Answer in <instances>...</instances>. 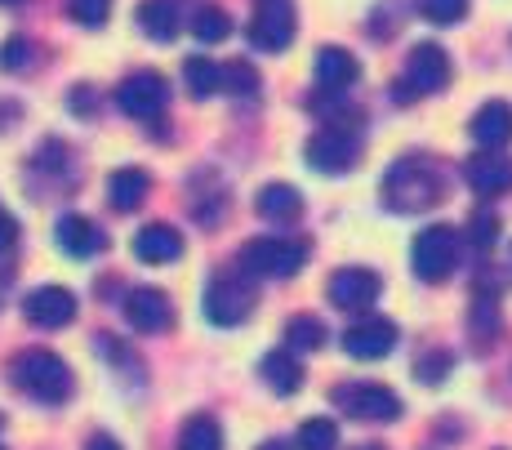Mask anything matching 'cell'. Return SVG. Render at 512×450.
I'll return each instance as SVG.
<instances>
[{
  "instance_id": "cb8c5ba5",
  "label": "cell",
  "mask_w": 512,
  "mask_h": 450,
  "mask_svg": "<svg viewBox=\"0 0 512 450\" xmlns=\"http://www.w3.org/2000/svg\"><path fill=\"white\" fill-rule=\"evenodd\" d=\"M183 81H187V90L196 94V99H210V94H219L223 90V67L214 63V58H187V67H183Z\"/></svg>"
},
{
  "instance_id": "7a4b0ae2",
  "label": "cell",
  "mask_w": 512,
  "mask_h": 450,
  "mask_svg": "<svg viewBox=\"0 0 512 450\" xmlns=\"http://www.w3.org/2000/svg\"><path fill=\"white\" fill-rule=\"evenodd\" d=\"M303 263H308V241H299V237H254L250 246L241 250V268L263 281L294 277Z\"/></svg>"
},
{
  "instance_id": "8992f818",
  "label": "cell",
  "mask_w": 512,
  "mask_h": 450,
  "mask_svg": "<svg viewBox=\"0 0 512 450\" xmlns=\"http://www.w3.org/2000/svg\"><path fill=\"white\" fill-rule=\"evenodd\" d=\"M410 259H415V272L423 281H446L459 263V232L446 228V223H432L415 237Z\"/></svg>"
},
{
  "instance_id": "7c38bea8",
  "label": "cell",
  "mask_w": 512,
  "mask_h": 450,
  "mask_svg": "<svg viewBox=\"0 0 512 450\" xmlns=\"http://www.w3.org/2000/svg\"><path fill=\"white\" fill-rule=\"evenodd\" d=\"M379 277L370 268H339L330 277V303L343 312H366L374 299H379Z\"/></svg>"
},
{
  "instance_id": "4dcf8cb0",
  "label": "cell",
  "mask_w": 512,
  "mask_h": 450,
  "mask_svg": "<svg viewBox=\"0 0 512 450\" xmlns=\"http://www.w3.org/2000/svg\"><path fill=\"white\" fill-rule=\"evenodd\" d=\"M223 85H232L236 94H254L259 90V72H254L250 63H232V67H223Z\"/></svg>"
},
{
  "instance_id": "83f0119b",
  "label": "cell",
  "mask_w": 512,
  "mask_h": 450,
  "mask_svg": "<svg viewBox=\"0 0 512 450\" xmlns=\"http://www.w3.org/2000/svg\"><path fill=\"white\" fill-rule=\"evenodd\" d=\"M339 446V424L334 419H308V424L299 428V450H334Z\"/></svg>"
},
{
  "instance_id": "74e56055",
  "label": "cell",
  "mask_w": 512,
  "mask_h": 450,
  "mask_svg": "<svg viewBox=\"0 0 512 450\" xmlns=\"http://www.w3.org/2000/svg\"><path fill=\"white\" fill-rule=\"evenodd\" d=\"M259 450H294V446H285V442H263Z\"/></svg>"
},
{
  "instance_id": "d6a6232c",
  "label": "cell",
  "mask_w": 512,
  "mask_h": 450,
  "mask_svg": "<svg viewBox=\"0 0 512 450\" xmlns=\"http://www.w3.org/2000/svg\"><path fill=\"white\" fill-rule=\"evenodd\" d=\"M27 58H32V45H27L23 36H14V41L0 45V67H5V72H18V67H27Z\"/></svg>"
},
{
  "instance_id": "2e32d148",
  "label": "cell",
  "mask_w": 512,
  "mask_h": 450,
  "mask_svg": "<svg viewBox=\"0 0 512 450\" xmlns=\"http://www.w3.org/2000/svg\"><path fill=\"white\" fill-rule=\"evenodd\" d=\"M130 250H134V259L139 263H174L183 254V237L170 228V223H147L143 232H134V241H130Z\"/></svg>"
},
{
  "instance_id": "6da1fadb",
  "label": "cell",
  "mask_w": 512,
  "mask_h": 450,
  "mask_svg": "<svg viewBox=\"0 0 512 450\" xmlns=\"http://www.w3.org/2000/svg\"><path fill=\"white\" fill-rule=\"evenodd\" d=\"M9 375H14V384L36 401H63L72 393V370H67V361L54 357V352H45V348L18 352V357L9 361Z\"/></svg>"
},
{
  "instance_id": "ffe728a7",
  "label": "cell",
  "mask_w": 512,
  "mask_h": 450,
  "mask_svg": "<svg viewBox=\"0 0 512 450\" xmlns=\"http://www.w3.org/2000/svg\"><path fill=\"white\" fill-rule=\"evenodd\" d=\"M259 370H263V379H268V388H272V393H281V397L299 393V384H303V366H299V357H294L290 348L268 352Z\"/></svg>"
},
{
  "instance_id": "9c48e42d",
  "label": "cell",
  "mask_w": 512,
  "mask_h": 450,
  "mask_svg": "<svg viewBox=\"0 0 512 450\" xmlns=\"http://www.w3.org/2000/svg\"><path fill=\"white\" fill-rule=\"evenodd\" d=\"M303 156H308L312 170L343 174V170H352V165H357L361 139H357V134H348V130H317L308 139V148H303Z\"/></svg>"
},
{
  "instance_id": "30bf717a",
  "label": "cell",
  "mask_w": 512,
  "mask_h": 450,
  "mask_svg": "<svg viewBox=\"0 0 512 450\" xmlns=\"http://www.w3.org/2000/svg\"><path fill=\"white\" fill-rule=\"evenodd\" d=\"M250 41L268 54L290 50V41H294V5L290 0H263L254 23H250Z\"/></svg>"
},
{
  "instance_id": "8fae6325",
  "label": "cell",
  "mask_w": 512,
  "mask_h": 450,
  "mask_svg": "<svg viewBox=\"0 0 512 450\" xmlns=\"http://www.w3.org/2000/svg\"><path fill=\"white\" fill-rule=\"evenodd\" d=\"M392 348H397V326H392L388 317H366L343 330V352L357 361H379V357H388Z\"/></svg>"
},
{
  "instance_id": "3957f363",
  "label": "cell",
  "mask_w": 512,
  "mask_h": 450,
  "mask_svg": "<svg viewBox=\"0 0 512 450\" xmlns=\"http://www.w3.org/2000/svg\"><path fill=\"white\" fill-rule=\"evenodd\" d=\"M330 401L352 419H366V424H392L401 419V397L383 384H370V379H357V384H339L330 393Z\"/></svg>"
},
{
  "instance_id": "d6986e66",
  "label": "cell",
  "mask_w": 512,
  "mask_h": 450,
  "mask_svg": "<svg viewBox=\"0 0 512 450\" xmlns=\"http://www.w3.org/2000/svg\"><path fill=\"white\" fill-rule=\"evenodd\" d=\"M357 76H361V63L348 50H339V45H326V50L317 54V85L321 90H348Z\"/></svg>"
},
{
  "instance_id": "ac0fdd59",
  "label": "cell",
  "mask_w": 512,
  "mask_h": 450,
  "mask_svg": "<svg viewBox=\"0 0 512 450\" xmlns=\"http://www.w3.org/2000/svg\"><path fill=\"white\" fill-rule=\"evenodd\" d=\"M472 139L481 143V148H490V152H499L504 143L512 139V107L504 99H490V103H481L477 107V116H472Z\"/></svg>"
},
{
  "instance_id": "277c9868",
  "label": "cell",
  "mask_w": 512,
  "mask_h": 450,
  "mask_svg": "<svg viewBox=\"0 0 512 450\" xmlns=\"http://www.w3.org/2000/svg\"><path fill=\"white\" fill-rule=\"evenodd\" d=\"M383 197L397 210H428V205L441 201V179L419 161H401L388 170L383 179Z\"/></svg>"
},
{
  "instance_id": "8d00e7d4",
  "label": "cell",
  "mask_w": 512,
  "mask_h": 450,
  "mask_svg": "<svg viewBox=\"0 0 512 450\" xmlns=\"http://www.w3.org/2000/svg\"><path fill=\"white\" fill-rule=\"evenodd\" d=\"M90 450H121V442H116V437H94Z\"/></svg>"
},
{
  "instance_id": "1f68e13d",
  "label": "cell",
  "mask_w": 512,
  "mask_h": 450,
  "mask_svg": "<svg viewBox=\"0 0 512 450\" xmlns=\"http://www.w3.org/2000/svg\"><path fill=\"white\" fill-rule=\"evenodd\" d=\"M495 241H499V219L481 210L477 219H472V246H477V250H490Z\"/></svg>"
},
{
  "instance_id": "ab89813d",
  "label": "cell",
  "mask_w": 512,
  "mask_h": 450,
  "mask_svg": "<svg viewBox=\"0 0 512 450\" xmlns=\"http://www.w3.org/2000/svg\"><path fill=\"white\" fill-rule=\"evenodd\" d=\"M361 450H383V446H361Z\"/></svg>"
},
{
  "instance_id": "ba28073f",
  "label": "cell",
  "mask_w": 512,
  "mask_h": 450,
  "mask_svg": "<svg viewBox=\"0 0 512 450\" xmlns=\"http://www.w3.org/2000/svg\"><path fill=\"white\" fill-rule=\"evenodd\" d=\"M450 85V58L441 45H415L406 58V81H401V99L415 94H437Z\"/></svg>"
},
{
  "instance_id": "836d02e7",
  "label": "cell",
  "mask_w": 512,
  "mask_h": 450,
  "mask_svg": "<svg viewBox=\"0 0 512 450\" xmlns=\"http://www.w3.org/2000/svg\"><path fill=\"white\" fill-rule=\"evenodd\" d=\"M472 326H477V335H490V330H499L495 299H477V308H472Z\"/></svg>"
},
{
  "instance_id": "4316f807",
  "label": "cell",
  "mask_w": 512,
  "mask_h": 450,
  "mask_svg": "<svg viewBox=\"0 0 512 450\" xmlns=\"http://www.w3.org/2000/svg\"><path fill=\"white\" fill-rule=\"evenodd\" d=\"M192 32H196V41H205V45H219V41H228V36H232V18L223 14V9L205 5V9H196V18H192Z\"/></svg>"
},
{
  "instance_id": "f1b7e54d",
  "label": "cell",
  "mask_w": 512,
  "mask_h": 450,
  "mask_svg": "<svg viewBox=\"0 0 512 450\" xmlns=\"http://www.w3.org/2000/svg\"><path fill=\"white\" fill-rule=\"evenodd\" d=\"M419 14L437 27H450L468 14V0H419Z\"/></svg>"
},
{
  "instance_id": "484cf974",
  "label": "cell",
  "mask_w": 512,
  "mask_h": 450,
  "mask_svg": "<svg viewBox=\"0 0 512 450\" xmlns=\"http://www.w3.org/2000/svg\"><path fill=\"white\" fill-rule=\"evenodd\" d=\"M321 344H326V326L317 317H294L285 326V348L290 352H317Z\"/></svg>"
},
{
  "instance_id": "5b68a950",
  "label": "cell",
  "mask_w": 512,
  "mask_h": 450,
  "mask_svg": "<svg viewBox=\"0 0 512 450\" xmlns=\"http://www.w3.org/2000/svg\"><path fill=\"white\" fill-rule=\"evenodd\" d=\"M254 308V281H245L241 272H219L205 286V317L214 326H241Z\"/></svg>"
},
{
  "instance_id": "52a82bcc",
  "label": "cell",
  "mask_w": 512,
  "mask_h": 450,
  "mask_svg": "<svg viewBox=\"0 0 512 450\" xmlns=\"http://www.w3.org/2000/svg\"><path fill=\"white\" fill-rule=\"evenodd\" d=\"M165 103H170V85L156 72H134L116 85V107L134 121H156L165 112Z\"/></svg>"
},
{
  "instance_id": "e575fe53",
  "label": "cell",
  "mask_w": 512,
  "mask_h": 450,
  "mask_svg": "<svg viewBox=\"0 0 512 450\" xmlns=\"http://www.w3.org/2000/svg\"><path fill=\"white\" fill-rule=\"evenodd\" d=\"M446 366H450L446 357H423L415 370H419V379H423V384H441V375H446Z\"/></svg>"
},
{
  "instance_id": "603a6c76",
  "label": "cell",
  "mask_w": 512,
  "mask_h": 450,
  "mask_svg": "<svg viewBox=\"0 0 512 450\" xmlns=\"http://www.w3.org/2000/svg\"><path fill=\"white\" fill-rule=\"evenodd\" d=\"M259 214L272 223H290L303 214V197L299 188H290V183H268V188L259 192Z\"/></svg>"
},
{
  "instance_id": "e0dca14e",
  "label": "cell",
  "mask_w": 512,
  "mask_h": 450,
  "mask_svg": "<svg viewBox=\"0 0 512 450\" xmlns=\"http://www.w3.org/2000/svg\"><path fill=\"white\" fill-rule=\"evenodd\" d=\"M54 241L63 254H72V259H90V254L103 250V232H98V223H90L85 214H63V219L54 223Z\"/></svg>"
},
{
  "instance_id": "4fadbf2b",
  "label": "cell",
  "mask_w": 512,
  "mask_h": 450,
  "mask_svg": "<svg viewBox=\"0 0 512 450\" xmlns=\"http://www.w3.org/2000/svg\"><path fill=\"white\" fill-rule=\"evenodd\" d=\"M174 317L170 299H165V290L156 286H134L130 295H125V321H130L134 330H143V335H156V330H165Z\"/></svg>"
},
{
  "instance_id": "7402d4cb",
  "label": "cell",
  "mask_w": 512,
  "mask_h": 450,
  "mask_svg": "<svg viewBox=\"0 0 512 450\" xmlns=\"http://www.w3.org/2000/svg\"><path fill=\"white\" fill-rule=\"evenodd\" d=\"M139 27L152 41H174L179 36V0H143Z\"/></svg>"
},
{
  "instance_id": "f546056e",
  "label": "cell",
  "mask_w": 512,
  "mask_h": 450,
  "mask_svg": "<svg viewBox=\"0 0 512 450\" xmlns=\"http://www.w3.org/2000/svg\"><path fill=\"white\" fill-rule=\"evenodd\" d=\"M67 9L81 27H103L107 14H112V0H67Z\"/></svg>"
},
{
  "instance_id": "5bb4252c",
  "label": "cell",
  "mask_w": 512,
  "mask_h": 450,
  "mask_svg": "<svg viewBox=\"0 0 512 450\" xmlns=\"http://www.w3.org/2000/svg\"><path fill=\"white\" fill-rule=\"evenodd\" d=\"M23 312H27L32 326L58 330V326H67V321L76 317V295L72 290H63V286H41V290H32V295L23 299Z\"/></svg>"
},
{
  "instance_id": "f35d334b",
  "label": "cell",
  "mask_w": 512,
  "mask_h": 450,
  "mask_svg": "<svg viewBox=\"0 0 512 450\" xmlns=\"http://www.w3.org/2000/svg\"><path fill=\"white\" fill-rule=\"evenodd\" d=\"M0 5H18V0H0Z\"/></svg>"
},
{
  "instance_id": "9a60e30c",
  "label": "cell",
  "mask_w": 512,
  "mask_h": 450,
  "mask_svg": "<svg viewBox=\"0 0 512 450\" xmlns=\"http://www.w3.org/2000/svg\"><path fill=\"white\" fill-rule=\"evenodd\" d=\"M464 174H468V188L477 192V197H504V192H512V161L499 152L472 156L464 165Z\"/></svg>"
},
{
  "instance_id": "d4e9b609",
  "label": "cell",
  "mask_w": 512,
  "mask_h": 450,
  "mask_svg": "<svg viewBox=\"0 0 512 450\" xmlns=\"http://www.w3.org/2000/svg\"><path fill=\"white\" fill-rule=\"evenodd\" d=\"M179 450H223V428L210 415H192L179 433Z\"/></svg>"
},
{
  "instance_id": "d590c367",
  "label": "cell",
  "mask_w": 512,
  "mask_h": 450,
  "mask_svg": "<svg viewBox=\"0 0 512 450\" xmlns=\"http://www.w3.org/2000/svg\"><path fill=\"white\" fill-rule=\"evenodd\" d=\"M14 237H18V223L9 219V214H0V250L14 246Z\"/></svg>"
},
{
  "instance_id": "44dd1931",
  "label": "cell",
  "mask_w": 512,
  "mask_h": 450,
  "mask_svg": "<svg viewBox=\"0 0 512 450\" xmlns=\"http://www.w3.org/2000/svg\"><path fill=\"white\" fill-rule=\"evenodd\" d=\"M147 188H152V179H147L143 170H116L112 179H107V201L121 214H130L147 201Z\"/></svg>"
}]
</instances>
